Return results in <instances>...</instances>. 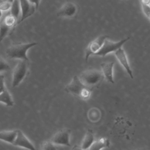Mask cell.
<instances>
[{
	"mask_svg": "<svg viewBox=\"0 0 150 150\" xmlns=\"http://www.w3.org/2000/svg\"><path fill=\"white\" fill-rule=\"evenodd\" d=\"M38 45L36 42L20 43L11 45L6 50V54L11 59H18L29 61L27 56V51L32 47Z\"/></svg>",
	"mask_w": 150,
	"mask_h": 150,
	"instance_id": "cell-1",
	"label": "cell"
},
{
	"mask_svg": "<svg viewBox=\"0 0 150 150\" xmlns=\"http://www.w3.org/2000/svg\"><path fill=\"white\" fill-rule=\"evenodd\" d=\"M64 90L67 93L77 96L82 99L89 98L92 90L91 88L84 86L77 76H73L71 81L66 86Z\"/></svg>",
	"mask_w": 150,
	"mask_h": 150,
	"instance_id": "cell-2",
	"label": "cell"
},
{
	"mask_svg": "<svg viewBox=\"0 0 150 150\" xmlns=\"http://www.w3.org/2000/svg\"><path fill=\"white\" fill-rule=\"evenodd\" d=\"M78 77L84 86L91 89L98 85L104 78L101 70L93 69L83 71Z\"/></svg>",
	"mask_w": 150,
	"mask_h": 150,
	"instance_id": "cell-3",
	"label": "cell"
},
{
	"mask_svg": "<svg viewBox=\"0 0 150 150\" xmlns=\"http://www.w3.org/2000/svg\"><path fill=\"white\" fill-rule=\"evenodd\" d=\"M28 71V61L20 60L15 65L12 71V86H18L25 79Z\"/></svg>",
	"mask_w": 150,
	"mask_h": 150,
	"instance_id": "cell-4",
	"label": "cell"
},
{
	"mask_svg": "<svg viewBox=\"0 0 150 150\" xmlns=\"http://www.w3.org/2000/svg\"><path fill=\"white\" fill-rule=\"evenodd\" d=\"M129 39V38H127L121 40L118 42H112L108 39L107 38L105 39L102 46L100 49V50L94 54L97 56H105L107 54L111 52H114L119 48L121 47Z\"/></svg>",
	"mask_w": 150,
	"mask_h": 150,
	"instance_id": "cell-5",
	"label": "cell"
},
{
	"mask_svg": "<svg viewBox=\"0 0 150 150\" xmlns=\"http://www.w3.org/2000/svg\"><path fill=\"white\" fill-rule=\"evenodd\" d=\"M108 38L109 36L107 35H100L88 43L85 50L86 62H87L89 57L91 55H94L100 50L105 39Z\"/></svg>",
	"mask_w": 150,
	"mask_h": 150,
	"instance_id": "cell-6",
	"label": "cell"
},
{
	"mask_svg": "<svg viewBox=\"0 0 150 150\" xmlns=\"http://www.w3.org/2000/svg\"><path fill=\"white\" fill-rule=\"evenodd\" d=\"M70 130L67 129H63L55 133L54 135L51 138L50 141L54 145L70 146Z\"/></svg>",
	"mask_w": 150,
	"mask_h": 150,
	"instance_id": "cell-7",
	"label": "cell"
},
{
	"mask_svg": "<svg viewBox=\"0 0 150 150\" xmlns=\"http://www.w3.org/2000/svg\"><path fill=\"white\" fill-rule=\"evenodd\" d=\"M77 11L78 8L76 4L72 2H66L59 9L57 15L64 18H72L76 15Z\"/></svg>",
	"mask_w": 150,
	"mask_h": 150,
	"instance_id": "cell-8",
	"label": "cell"
},
{
	"mask_svg": "<svg viewBox=\"0 0 150 150\" xmlns=\"http://www.w3.org/2000/svg\"><path fill=\"white\" fill-rule=\"evenodd\" d=\"M21 6V17L18 22L19 23L26 18L32 15L36 9L35 5L30 3L28 0H19Z\"/></svg>",
	"mask_w": 150,
	"mask_h": 150,
	"instance_id": "cell-9",
	"label": "cell"
},
{
	"mask_svg": "<svg viewBox=\"0 0 150 150\" xmlns=\"http://www.w3.org/2000/svg\"><path fill=\"white\" fill-rule=\"evenodd\" d=\"M13 145L28 150H36L33 144L21 130H17L16 137Z\"/></svg>",
	"mask_w": 150,
	"mask_h": 150,
	"instance_id": "cell-10",
	"label": "cell"
},
{
	"mask_svg": "<svg viewBox=\"0 0 150 150\" xmlns=\"http://www.w3.org/2000/svg\"><path fill=\"white\" fill-rule=\"evenodd\" d=\"M114 54L117 60H118V62L120 63V64L125 69L130 77L131 79H133L132 71L129 64L128 60L124 50L122 48L120 47L118 49H117L115 52H114Z\"/></svg>",
	"mask_w": 150,
	"mask_h": 150,
	"instance_id": "cell-11",
	"label": "cell"
},
{
	"mask_svg": "<svg viewBox=\"0 0 150 150\" xmlns=\"http://www.w3.org/2000/svg\"><path fill=\"white\" fill-rule=\"evenodd\" d=\"M114 66V62H108L103 63L101 64V72L103 74L104 77L106 79L107 81L111 83H114L113 79V68Z\"/></svg>",
	"mask_w": 150,
	"mask_h": 150,
	"instance_id": "cell-12",
	"label": "cell"
},
{
	"mask_svg": "<svg viewBox=\"0 0 150 150\" xmlns=\"http://www.w3.org/2000/svg\"><path fill=\"white\" fill-rule=\"evenodd\" d=\"M110 141L105 138H101L94 142L86 150H101L110 145Z\"/></svg>",
	"mask_w": 150,
	"mask_h": 150,
	"instance_id": "cell-13",
	"label": "cell"
},
{
	"mask_svg": "<svg viewBox=\"0 0 150 150\" xmlns=\"http://www.w3.org/2000/svg\"><path fill=\"white\" fill-rule=\"evenodd\" d=\"M17 130L4 131L0 132V140L13 144L16 138Z\"/></svg>",
	"mask_w": 150,
	"mask_h": 150,
	"instance_id": "cell-14",
	"label": "cell"
},
{
	"mask_svg": "<svg viewBox=\"0 0 150 150\" xmlns=\"http://www.w3.org/2000/svg\"><path fill=\"white\" fill-rule=\"evenodd\" d=\"M94 141V134L91 130H88L83 139L81 148L83 150L87 149Z\"/></svg>",
	"mask_w": 150,
	"mask_h": 150,
	"instance_id": "cell-15",
	"label": "cell"
},
{
	"mask_svg": "<svg viewBox=\"0 0 150 150\" xmlns=\"http://www.w3.org/2000/svg\"><path fill=\"white\" fill-rule=\"evenodd\" d=\"M10 14L15 17L17 21L19 20V18L21 17V6L19 0H13V1L11 2Z\"/></svg>",
	"mask_w": 150,
	"mask_h": 150,
	"instance_id": "cell-16",
	"label": "cell"
},
{
	"mask_svg": "<svg viewBox=\"0 0 150 150\" xmlns=\"http://www.w3.org/2000/svg\"><path fill=\"white\" fill-rule=\"evenodd\" d=\"M0 102L8 107H12L13 105L14 102L12 96L6 88L0 94Z\"/></svg>",
	"mask_w": 150,
	"mask_h": 150,
	"instance_id": "cell-17",
	"label": "cell"
},
{
	"mask_svg": "<svg viewBox=\"0 0 150 150\" xmlns=\"http://www.w3.org/2000/svg\"><path fill=\"white\" fill-rule=\"evenodd\" d=\"M2 21L9 28H12V26H15L17 22V20L16 19V18L11 15L10 13L5 16Z\"/></svg>",
	"mask_w": 150,
	"mask_h": 150,
	"instance_id": "cell-18",
	"label": "cell"
},
{
	"mask_svg": "<svg viewBox=\"0 0 150 150\" xmlns=\"http://www.w3.org/2000/svg\"><path fill=\"white\" fill-rule=\"evenodd\" d=\"M10 28H11L4 23L3 21H0V42H1L7 35Z\"/></svg>",
	"mask_w": 150,
	"mask_h": 150,
	"instance_id": "cell-19",
	"label": "cell"
},
{
	"mask_svg": "<svg viewBox=\"0 0 150 150\" xmlns=\"http://www.w3.org/2000/svg\"><path fill=\"white\" fill-rule=\"evenodd\" d=\"M41 150H57V148L50 141H45L42 144Z\"/></svg>",
	"mask_w": 150,
	"mask_h": 150,
	"instance_id": "cell-20",
	"label": "cell"
},
{
	"mask_svg": "<svg viewBox=\"0 0 150 150\" xmlns=\"http://www.w3.org/2000/svg\"><path fill=\"white\" fill-rule=\"evenodd\" d=\"M10 69L11 67L8 63L4 59L3 57L0 56V72L9 70Z\"/></svg>",
	"mask_w": 150,
	"mask_h": 150,
	"instance_id": "cell-21",
	"label": "cell"
},
{
	"mask_svg": "<svg viewBox=\"0 0 150 150\" xmlns=\"http://www.w3.org/2000/svg\"><path fill=\"white\" fill-rule=\"evenodd\" d=\"M142 10L144 15L149 19L150 18V6L149 4H141Z\"/></svg>",
	"mask_w": 150,
	"mask_h": 150,
	"instance_id": "cell-22",
	"label": "cell"
},
{
	"mask_svg": "<svg viewBox=\"0 0 150 150\" xmlns=\"http://www.w3.org/2000/svg\"><path fill=\"white\" fill-rule=\"evenodd\" d=\"M11 6V3L8 1H4L0 4V10L2 11H6L10 9Z\"/></svg>",
	"mask_w": 150,
	"mask_h": 150,
	"instance_id": "cell-23",
	"label": "cell"
},
{
	"mask_svg": "<svg viewBox=\"0 0 150 150\" xmlns=\"http://www.w3.org/2000/svg\"><path fill=\"white\" fill-rule=\"evenodd\" d=\"M6 89L4 82V76L0 74V94Z\"/></svg>",
	"mask_w": 150,
	"mask_h": 150,
	"instance_id": "cell-24",
	"label": "cell"
},
{
	"mask_svg": "<svg viewBox=\"0 0 150 150\" xmlns=\"http://www.w3.org/2000/svg\"><path fill=\"white\" fill-rule=\"evenodd\" d=\"M28 1L31 3L32 4H33V5H35L36 9H37L39 7V5L40 4V0H28Z\"/></svg>",
	"mask_w": 150,
	"mask_h": 150,
	"instance_id": "cell-25",
	"label": "cell"
},
{
	"mask_svg": "<svg viewBox=\"0 0 150 150\" xmlns=\"http://www.w3.org/2000/svg\"><path fill=\"white\" fill-rule=\"evenodd\" d=\"M71 150H83V149L80 146H79L78 145H74L71 148Z\"/></svg>",
	"mask_w": 150,
	"mask_h": 150,
	"instance_id": "cell-26",
	"label": "cell"
},
{
	"mask_svg": "<svg viewBox=\"0 0 150 150\" xmlns=\"http://www.w3.org/2000/svg\"><path fill=\"white\" fill-rule=\"evenodd\" d=\"M2 11L0 10V21H1V19L2 18Z\"/></svg>",
	"mask_w": 150,
	"mask_h": 150,
	"instance_id": "cell-27",
	"label": "cell"
},
{
	"mask_svg": "<svg viewBox=\"0 0 150 150\" xmlns=\"http://www.w3.org/2000/svg\"><path fill=\"white\" fill-rule=\"evenodd\" d=\"M7 1V0H0V4L4 2V1Z\"/></svg>",
	"mask_w": 150,
	"mask_h": 150,
	"instance_id": "cell-28",
	"label": "cell"
},
{
	"mask_svg": "<svg viewBox=\"0 0 150 150\" xmlns=\"http://www.w3.org/2000/svg\"><path fill=\"white\" fill-rule=\"evenodd\" d=\"M7 1H8V2H11H11H12V1H13V0H7Z\"/></svg>",
	"mask_w": 150,
	"mask_h": 150,
	"instance_id": "cell-29",
	"label": "cell"
}]
</instances>
